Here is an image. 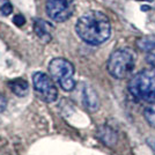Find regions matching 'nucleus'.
Wrapping results in <instances>:
<instances>
[{
    "label": "nucleus",
    "instance_id": "nucleus-1",
    "mask_svg": "<svg viewBox=\"0 0 155 155\" xmlns=\"http://www.w3.org/2000/svg\"><path fill=\"white\" fill-rule=\"evenodd\" d=\"M78 36L84 43L91 45H100L109 39L111 25L109 18L102 12L89 11L81 15L75 25Z\"/></svg>",
    "mask_w": 155,
    "mask_h": 155
},
{
    "label": "nucleus",
    "instance_id": "nucleus-2",
    "mask_svg": "<svg viewBox=\"0 0 155 155\" xmlns=\"http://www.w3.org/2000/svg\"><path fill=\"white\" fill-rule=\"evenodd\" d=\"M129 91L132 96L146 103H155V68L142 70L129 81Z\"/></svg>",
    "mask_w": 155,
    "mask_h": 155
},
{
    "label": "nucleus",
    "instance_id": "nucleus-3",
    "mask_svg": "<svg viewBox=\"0 0 155 155\" xmlns=\"http://www.w3.org/2000/svg\"><path fill=\"white\" fill-rule=\"evenodd\" d=\"M136 67V54L131 49H119L110 54L107 70L111 77L122 80L130 77Z\"/></svg>",
    "mask_w": 155,
    "mask_h": 155
},
{
    "label": "nucleus",
    "instance_id": "nucleus-4",
    "mask_svg": "<svg viewBox=\"0 0 155 155\" xmlns=\"http://www.w3.org/2000/svg\"><path fill=\"white\" fill-rule=\"evenodd\" d=\"M49 73L53 81L65 91H72L75 88L74 66L65 58H54L49 64Z\"/></svg>",
    "mask_w": 155,
    "mask_h": 155
},
{
    "label": "nucleus",
    "instance_id": "nucleus-5",
    "mask_svg": "<svg viewBox=\"0 0 155 155\" xmlns=\"http://www.w3.org/2000/svg\"><path fill=\"white\" fill-rule=\"evenodd\" d=\"M32 87L34 91L39 100L46 103H52L58 98V89L56 82L51 77L43 72H36L32 75Z\"/></svg>",
    "mask_w": 155,
    "mask_h": 155
},
{
    "label": "nucleus",
    "instance_id": "nucleus-6",
    "mask_svg": "<svg viewBox=\"0 0 155 155\" xmlns=\"http://www.w3.org/2000/svg\"><path fill=\"white\" fill-rule=\"evenodd\" d=\"M48 16L56 22H65L73 15L74 0H46Z\"/></svg>",
    "mask_w": 155,
    "mask_h": 155
},
{
    "label": "nucleus",
    "instance_id": "nucleus-7",
    "mask_svg": "<svg viewBox=\"0 0 155 155\" xmlns=\"http://www.w3.org/2000/svg\"><path fill=\"white\" fill-rule=\"evenodd\" d=\"M82 103L89 111H96L100 108L98 96L91 86H84L82 89Z\"/></svg>",
    "mask_w": 155,
    "mask_h": 155
},
{
    "label": "nucleus",
    "instance_id": "nucleus-8",
    "mask_svg": "<svg viewBox=\"0 0 155 155\" xmlns=\"http://www.w3.org/2000/svg\"><path fill=\"white\" fill-rule=\"evenodd\" d=\"M51 25L48 23L46 21L42 19L35 20L34 23V31L36 34V36L38 37L43 43H49L52 38V32H51Z\"/></svg>",
    "mask_w": 155,
    "mask_h": 155
},
{
    "label": "nucleus",
    "instance_id": "nucleus-9",
    "mask_svg": "<svg viewBox=\"0 0 155 155\" xmlns=\"http://www.w3.org/2000/svg\"><path fill=\"white\" fill-rule=\"evenodd\" d=\"M98 138L103 141L104 145L107 146H112L117 142V133L114 129H111L110 126L104 125L97 132Z\"/></svg>",
    "mask_w": 155,
    "mask_h": 155
},
{
    "label": "nucleus",
    "instance_id": "nucleus-10",
    "mask_svg": "<svg viewBox=\"0 0 155 155\" xmlns=\"http://www.w3.org/2000/svg\"><path fill=\"white\" fill-rule=\"evenodd\" d=\"M9 88L16 96L23 97L26 96L29 91V84L25 79H15L9 82Z\"/></svg>",
    "mask_w": 155,
    "mask_h": 155
},
{
    "label": "nucleus",
    "instance_id": "nucleus-11",
    "mask_svg": "<svg viewBox=\"0 0 155 155\" xmlns=\"http://www.w3.org/2000/svg\"><path fill=\"white\" fill-rule=\"evenodd\" d=\"M137 46L141 50V51L149 52L155 49V35L150 36H143L137 39Z\"/></svg>",
    "mask_w": 155,
    "mask_h": 155
},
{
    "label": "nucleus",
    "instance_id": "nucleus-12",
    "mask_svg": "<svg viewBox=\"0 0 155 155\" xmlns=\"http://www.w3.org/2000/svg\"><path fill=\"white\" fill-rule=\"evenodd\" d=\"M143 117L152 127H155V103L143 110Z\"/></svg>",
    "mask_w": 155,
    "mask_h": 155
},
{
    "label": "nucleus",
    "instance_id": "nucleus-13",
    "mask_svg": "<svg viewBox=\"0 0 155 155\" xmlns=\"http://www.w3.org/2000/svg\"><path fill=\"white\" fill-rule=\"evenodd\" d=\"M12 11H13V7L9 4V1L2 4L1 7H0V12H1V14H4V15H9V14L12 13Z\"/></svg>",
    "mask_w": 155,
    "mask_h": 155
},
{
    "label": "nucleus",
    "instance_id": "nucleus-14",
    "mask_svg": "<svg viewBox=\"0 0 155 155\" xmlns=\"http://www.w3.org/2000/svg\"><path fill=\"white\" fill-rule=\"evenodd\" d=\"M13 22L18 27H21L25 25V22H26V20H25V18L22 16V15H15L13 19Z\"/></svg>",
    "mask_w": 155,
    "mask_h": 155
},
{
    "label": "nucleus",
    "instance_id": "nucleus-15",
    "mask_svg": "<svg viewBox=\"0 0 155 155\" xmlns=\"http://www.w3.org/2000/svg\"><path fill=\"white\" fill-rule=\"evenodd\" d=\"M7 108V100L2 94H0V114L4 112Z\"/></svg>",
    "mask_w": 155,
    "mask_h": 155
},
{
    "label": "nucleus",
    "instance_id": "nucleus-16",
    "mask_svg": "<svg viewBox=\"0 0 155 155\" xmlns=\"http://www.w3.org/2000/svg\"><path fill=\"white\" fill-rule=\"evenodd\" d=\"M146 61H147L153 68H155V53H148V54L146 56Z\"/></svg>",
    "mask_w": 155,
    "mask_h": 155
},
{
    "label": "nucleus",
    "instance_id": "nucleus-17",
    "mask_svg": "<svg viewBox=\"0 0 155 155\" xmlns=\"http://www.w3.org/2000/svg\"><path fill=\"white\" fill-rule=\"evenodd\" d=\"M148 145L150 146V147H152V148H153V150L155 152V140H150V139H149V140H148Z\"/></svg>",
    "mask_w": 155,
    "mask_h": 155
},
{
    "label": "nucleus",
    "instance_id": "nucleus-18",
    "mask_svg": "<svg viewBox=\"0 0 155 155\" xmlns=\"http://www.w3.org/2000/svg\"><path fill=\"white\" fill-rule=\"evenodd\" d=\"M7 1H8V0H0L1 4H5V2H7Z\"/></svg>",
    "mask_w": 155,
    "mask_h": 155
}]
</instances>
